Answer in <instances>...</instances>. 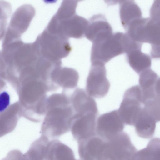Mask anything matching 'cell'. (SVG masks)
I'll list each match as a JSON object with an SVG mask.
<instances>
[{"label":"cell","mask_w":160,"mask_h":160,"mask_svg":"<svg viewBox=\"0 0 160 160\" xmlns=\"http://www.w3.org/2000/svg\"><path fill=\"white\" fill-rule=\"evenodd\" d=\"M91 62L105 64L113 58L126 54L133 48L134 42L128 34L117 32L92 42Z\"/></svg>","instance_id":"6da1fadb"},{"label":"cell","mask_w":160,"mask_h":160,"mask_svg":"<svg viewBox=\"0 0 160 160\" xmlns=\"http://www.w3.org/2000/svg\"><path fill=\"white\" fill-rule=\"evenodd\" d=\"M68 39L45 29L34 43L41 56L51 61H57L67 57L71 51Z\"/></svg>","instance_id":"7a4b0ae2"},{"label":"cell","mask_w":160,"mask_h":160,"mask_svg":"<svg viewBox=\"0 0 160 160\" xmlns=\"http://www.w3.org/2000/svg\"><path fill=\"white\" fill-rule=\"evenodd\" d=\"M88 21L76 14L67 18L55 15L46 28L49 32L68 38L80 39L85 35Z\"/></svg>","instance_id":"3957f363"},{"label":"cell","mask_w":160,"mask_h":160,"mask_svg":"<svg viewBox=\"0 0 160 160\" xmlns=\"http://www.w3.org/2000/svg\"><path fill=\"white\" fill-rule=\"evenodd\" d=\"M106 141L100 160H133L137 151L127 133Z\"/></svg>","instance_id":"277c9868"},{"label":"cell","mask_w":160,"mask_h":160,"mask_svg":"<svg viewBox=\"0 0 160 160\" xmlns=\"http://www.w3.org/2000/svg\"><path fill=\"white\" fill-rule=\"evenodd\" d=\"M127 33L134 40L151 45L160 43V18H142L133 22Z\"/></svg>","instance_id":"5b68a950"},{"label":"cell","mask_w":160,"mask_h":160,"mask_svg":"<svg viewBox=\"0 0 160 160\" xmlns=\"http://www.w3.org/2000/svg\"><path fill=\"white\" fill-rule=\"evenodd\" d=\"M142 96L139 85L132 86L125 92L118 111L125 124L134 125L144 106Z\"/></svg>","instance_id":"8992f818"},{"label":"cell","mask_w":160,"mask_h":160,"mask_svg":"<svg viewBox=\"0 0 160 160\" xmlns=\"http://www.w3.org/2000/svg\"><path fill=\"white\" fill-rule=\"evenodd\" d=\"M106 73L105 64L98 62H91L86 82V91L88 95L101 98L107 94L110 84Z\"/></svg>","instance_id":"52a82bcc"},{"label":"cell","mask_w":160,"mask_h":160,"mask_svg":"<svg viewBox=\"0 0 160 160\" xmlns=\"http://www.w3.org/2000/svg\"><path fill=\"white\" fill-rule=\"evenodd\" d=\"M35 14L31 5H24L19 7L12 16L4 38L7 41L20 39L21 34L27 30Z\"/></svg>","instance_id":"ba28073f"},{"label":"cell","mask_w":160,"mask_h":160,"mask_svg":"<svg viewBox=\"0 0 160 160\" xmlns=\"http://www.w3.org/2000/svg\"><path fill=\"white\" fill-rule=\"evenodd\" d=\"M125 124L115 110L101 115L97 121V135L108 141L123 132Z\"/></svg>","instance_id":"9c48e42d"},{"label":"cell","mask_w":160,"mask_h":160,"mask_svg":"<svg viewBox=\"0 0 160 160\" xmlns=\"http://www.w3.org/2000/svg\"><path fill=\"white\" fill-rule=\"evenodd\" d=\"M98 115L94 113L77 115L72 122L71 132L78 142L97 135V118Z\"/></svg>","instance_id":"30bf717a"},{"label":"cell","mask_w":160,"mask_h":160,"mask_svg":"<svg viewBox=\"0 0 160 160\" xmlns=\"http://www.w3.org/2000/svg\"><path fill=\"white\" fill-rule=\"evenodd\" d=\"M113 33L112 28L105 17L98 14L93 15L90 19L85 36L93 42Z\"/></svg>","instance_id":"8fae6325"},{"label":"cell","mask_w":160,"mask_h":160,"mask_svg":"<svg viewBox=\"0 0 160 160\" xmlns=\"http://www.w3.org/2000/svg\"><path fill=\"white\" fill-rule=\"evenodd\" d=\"M105 142L97 135L78 142L81 160H99Z\"/></svg>","instance_id":"7c38bea8"},{"label":"cell","mask_w":160,"mask_h":160,"mask_svg":"<svg viewBox=\"0 0 160 160\" xmlns=\"http://www.w3.org/2000/svg\"><path fill=\"white\" fill-rule=\"evenodd\" d=\"M157 122L144 106L133 126L138 136L143 138L149 139L154 134Z\"/></svg>","instance_id":"4fadbf2b"},{"label":"cell","mask_w":160,"mask_h":160,"mask_svg":"<svg viewBox=\"0 0 160 160\" xmlns=\"http://www.w3.org/2000/svg\"><path fill=\"white\" fill-rule=\"evenodd\" d=\"M119 14L121 24L126 30L133 22L142 18L139 6L133 0L120 1Z\"/></svg>","instance_id":"5bb4252c"},{"label":"cell","mask_w":160,"mask_h":160,"mask_svg":"<svg viewBox=\"0 0 160 160\" xmlns=\"http://www.w3.org/2000/svg\"><path fill=\"white\" fill-rule=\"evenodd\" d=\"M126 55L129 66L138 74L150 68L152 64L150 57L142 52L141 49L132 50L126 53Z\"/></svg>","instance_id":"9a60e30c"},{"label":"cell","mask_w":160,"mask_h":160,"mask_svg":"<svg viewBox=\"0 0 160 160\" xmlns=\"http://www.w3.org/2000/svg\"><path fill=\"white\" fill-rule=\"evenodd\" d=\"M133 160H160V138L152 139L145 148L137 151Z\"/></svg>","instance_id":"2e32d148"},{"label":"cell","mask_w":160,"mask_h":160,"mask_svg":"<svg viewBox=\"0 0 160 160\" xmlns=\"http://www.w3.org/2000/svg\"><path fill=\"white\" fill-rule=\"evenodd\" d=\"M150 17L154 19L160 18V0H155L150 10Z\"/></svg>","instance_id":"e0dca14e"},{"label":"cell","mask_w":160,"mask_h":160,"mask_svg":"<svg viewBox=\"0 0 160 160\" xmlns=\"http://www.w3.org/2000/svg\"><path fill=\"white\" fill-rule=\"evenodd\" d=\"M10 98L8 94L4 91L0 95V112H1L5 110L10 103Z\"/></svg>","instance_id":"ac0fdd59"},{"label":"cell","mask_w":160,"mask_h":160,"mask_svg":"<svg viewBox=\"0 0 160 160\" xmlns=\"http://www.w3.org/2000/svg\"><path fill=\"white\" fill-rule=\"evenodd\" d=\"M22 155L19 150H13L10 151L2 160H21Z\"/></svg>","instance_id":"d6986e66"},{"label":"cell","mask_w":160,"mask_h":160,"mask_svg":"<svg viewBox=\"0 0 160 160\" xmlns=\"http://www.w3.org/2000/svg\"><path fill=\"white\" fill-rule=\"evenodd\" d=\"M150 54L153 59H160V43L151 45Z\"/></svg>","instance_id":"ffe728a7"},{"label":"cell","mask_w":160,"mask_h":160,"mask_svg":"<svg viewBox=\"0 0 160 160\" xmlns=\"http://www.w3.org/2000/svg\"><path fill=\"white\" fill-rule=\"evenodd\" d=\"M158 82L160 84V78H158Z\"/></svg>","instance_id":"44dd1931"}]
</instances>
